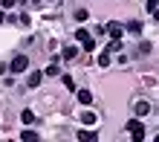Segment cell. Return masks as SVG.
Returning a JSON list of instances; mask_svg holds the SVG:
<instances>
[{"instance_id": "14", "label": "cell", "mask_w": 159, "mask_h": 142, "mask_svg": "<svg viewBox=\"0 0 159 142\" xmlns=\"http://www.w3.org/2000/svg\"><path fill=\"white\" fill-rule=\"evenodd\" d=\"M98 67H110V52H107V50L98 55Z\"/></svg>"}, {"instance_id": "5", "label": "cell", "mask_w": 159, "mask_h": 142, "mask_svg": "<svg viewBox=\"0 0 159 142\" xmlns=\"http://www.w3.org/2000/svg\"><path fill=\"white\" fill-rule=\"evenodd\" d=\"M133 113H136V116H148V113H151V105H148V102H136Z\"/></svg>"}, {"instance_id": "23", "label": "cell", "mask_w": 159, "mask_h": 142, "mask_svg": "<svg viewBox=\"0 0 159 142\" xmlns=\"http://www.w3.org/2000/svg\"><path fill=\"white\" fill-rule=\"evenodd\" d=\"M153 142H159V136H156V139H153Z\"/></svg>"}, {"instance_id": "2", "label": "cell", "mask_w": 159, "mask_h": 142, "mask_svg": "<svg viewBox=\"0 0 159 142\" xmlns=\"http://www.w3.org/2000/svg\"><path fill=\"white\" fill-rule=\"evenodd\" d=\"M26 67H29V58H26V55H15L12 64H9L12 73H26Z\"/></svg>"}, {"instance_id": "8", "label": "cell", "mask_w": 159, "mask_h": 142, "mask_svg": "<svg viewBox=\"0 0 159 142\" xmlns=\"http://www.w3.org/2000/svg\"><path fill=\"white\" fill-rule=\"evenodd\" d=\"M75 55H78V50H75V46H64L61 58H64V61H72V58H75Z\"/></svg>"}, {"instance_id": "21", "label": "cell", "mask_w": 159, "mask_h": 142, "mask_svg": "<svg viewBox=\"0 0 159 142\" xmlns=\"http://www.w3.org/2000/svg\"><path fill=\"white\" fill-rule=\"evenodd\" d=\"M156 6H159V0H148V12H153Z\"/></svg>"}, {"instance_id": "1", "label": "cell", "mask_w": 159, "mask_h": 142, "mask_svg": "<svg viewBox=\"0 0 159 142\" xmlns=\"http://www.w3.org/2000/svg\"><path fill=\"white\" fill-rule=\"evenodd\" d=\"M127 134H130V139H133V142H142V139H145V125H142L139 119H130V122H127Z\"/></svg>"}, {"instance_id": "6", "label": "cell", "mask_w": 159, "mask_h": 142, "mask_svg": "<svg viewBox=\"0 0 159 142\" xmlns=\"http://www.w3.org/2000/svg\"><path fill=\"white\" fill-rule=\"evenodd\" d=\"M43 81V73H29V78H26V87H38Z\"/></svg>"}, {"instance_id": "20", "label": "cell", "mask_w": 159, "mask_h": 142, "mask_svg": "<svg viewBox=\"0 0 159 142\" xmlns=\"http://www.w3.org/2000/svg\"><path fill=\"white\" fill-rule=\"evenodd\" d=\"M84 50L93 52V50H96V41H93V38H90V41H84Z\"/></svg>"}, {"instance_id": "10", "label": "cell", "mask_w": 159, "mask_h": 142, "mask_svg": "<svg viewBox=\"0 0 159 142\" xmlns=\"http://www.w3.org/2000/svg\"><path fill=\"white\" fill-rule=\"evenodd\" d=\"M58 61H61V58H52V64L43 70V75H49V78H52V75H58Z\"/></svg>"}, {"instance_id": "18", "label": "cell", "mask_w": 159, "mask_h": 142, "mask_svg": "<svg viewBox=\"0 0 159 142\" xmlns=\"http://www.w3.org/2000/svg\"><path fill=\"white\" fill-rule=\"evenodd\" d=\"M61 78H64V84H67L70 90H75V81H72V75H61Z\"/></svg>"}, {"instance_id": "13", "label": "cell", "mask_w": 159, "mask_h": 142, "mask_svg": "<svg viewBox=\"0 0 159 142\" xmlns=\"http://www.w3.org/2000/svg\"><path fill=\"white\" fill-rule=\"evenodd\" d=\"M107 52H121V41L119 38H113V41L107 44Z\"/></svg>"}, {"instance_id": "9", "label": "cell", "mask_w": 159, "mask_h": 142, "mask_svg": "<svg viewBox=\"0 0 159 142\" xmlns=\"http://www.w3.org/2000/svg\"><path fill=\"white\" fill-rule=\"evenodd\" d=\"M78 102L81 105H93V93L90 90H78Z\"/></svg>"}, {"instance_id": "16", "label": "cell", "mask_w": 159, "mask_h": 142, "mask_svg": "<svg viewBox=\"0 0 159 142\" xmlns=\"http://www.w3.org/2000/svg\"><path fill=\"white\" fill-rule=\"evenodd\" d=\"M87 17H90V12H87V9H78V12H75V21H78V23H84Z\"/></svg>"}, {"instance_id": "15", "label": "cell", "mask_w": 159, "mask_h": 142, "mask_svg": "<svg viewBox=\"0 0 159 142\" xmlns=\"http://www.w3.org/2000/svg\"><path fill=\"white\" fill-rule=\"evenodd\" d=\"M75 41H81V44L90 41V32H87V29H75Z\"/></svg>"}, {"instance_id": "11", "label": "cell", "mask_w": 159, "mask_h": 142, "mask_svg": "<svg viewBox=\"0 0 159 142\" xmlns=\"http://www.w3.org/2000/svg\"><path fill=\"white\" fill-rule=\"evenodd\" d=\"M81 122H84V125H96V113H93V110H84L81 113Z\"/></svg>"}, {"instance_id": "22", "label": "cell", "mask_w": 159, "mask_h": 142, "mask_svg": "<svg viewBox=\"0 0 159 142\" xmlns=\"http://www.w3.org/2000/svg\"><path fill=\"white\" fill-rule=\"evenodd\" d=\"M153 17H156V21H159V6H156V9H153Z\"/></svg>"}, {"instance_id": "19", "label": "cell", "mask_w": 159, "mask_h": 142, "mask_svg": "<svg viewBox=\"0 0 159 142\" xmlns=\"http://www.w3.org/2000/svg\"><path fill=\"white\" fill-rule=\"evenodd\" d=\"M15 3H17V0H0V9H12Z\"/></svg>"}, {"instance_id": "17", "label": "cell", "mask_w": 159, "mask_h": 142, "mask_svg": "<svg viewBox=\"0 0 159 142\" xmlns=\"http://www.w3.org/2000/svg\"><path fill=\"white\" fill-rule=\"evenodd\" d=\"M23 142H38V134L35 130H23Z\"/></svg>"}, {"instance_id": "4", "label": "cell", "mask_w": 159, "mask_h": 142, "mask_svg": "<svg viewBox=\"0 0 159 142\" xmlns=\"http://www.w3.org/2000/svg\"><path fill=\"white\" fill-rule=\"evenodd\" d=\"M78 142H98L96 130H78Z\"/></svg>"}, {"instance_id": "12", "label": "cell", "mask_w": 159, "mask_h": 142, "mask_svg": "<svg viewBox=\"0 0 159 142\" xmlns=\"http://www.w3.org/2000/svg\"><path fill=\"white\" fill-rule=\"evenodd\" d=\"M20 122H23V125H32V122H35V113L32 110H23L20 113Z\"/></svg>"}, {"instance_id": "3", "label": "cell", "mask_w": 159, "mask_h": 142, "mask_svg": "<svg viewBox=\"0 0 159 142\" xmlns=\"http://www.w3.org/2000/svg\"><path fill=\"white\" fill-rule=\"evenodd\" d=\"M104 32H107L110 38H119V41H121V35H125V26H121V23H116V21H110V23L104 26Z\"/></svg>"}, {"instance_id": "7", "label": "cell", "mask_w": 159, "mask_h": 142, "mask_svg": "<svg viewBox=\"0 0 159 142\" xmlns=\"http://www.w3.org/2000/svg\"><path fill=\"white\" fill-rule=\"evenodd\" d=\"M125 32H133V35H142V21H130L125 26Z\"/></svg>"}]
</instances>
